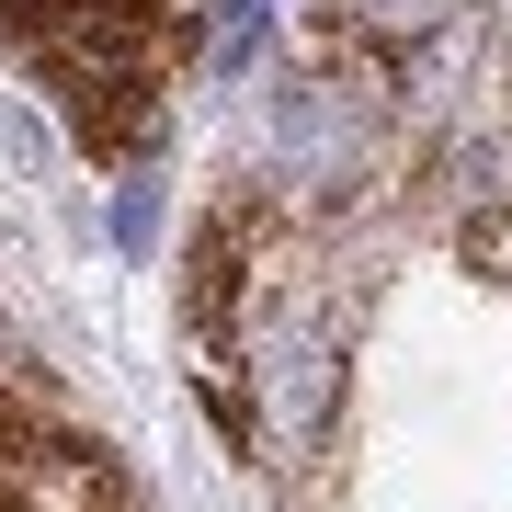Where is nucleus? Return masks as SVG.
<instances>
[{
  "mask_svg": "<svg viewBox=\"0 0 512 512\" xmlns=\"http://www.w3.org/2000/svg\"><path fill=\"white\" fill-rule=\"evenodd\" d=\"M0 46L57 92V114L92 160H148L160 92L183 69L194 23L183 0H0Z\"/></svg>",
  "mask_w": 512,
  "mask_h": 512,
  "instance_id": "1",
  "label": "nucleus"
},
{
  "mask_svg": "<svg viewBox=\"0 0 512 512\" xmlns=\"http://www.w3.org/2000/svg\"><path fill=\"white\" fill-rule=\"evenodd\" d=\"M114 239H126V251H148V239H160V183H126V205H114Z\"/></svg>",
  "mask_w": 512,
  "mask_h": 512,
  "instance_id": "4",
  "label": "nucleus"
},
{
  "mask_svg": "<svg viewBox=\"0 0 512 512\" xmlns=\"http://www.w3.org/2000/svg\"><path fill=\"white\" fill-rule=\"evenodd\" d=\"M0 512H137V490L80 421L0 399Z\"/></svg>",
  "mask_w": 512,
  "mask_h": 512,
  "instance_id": "2",
  "label": "nucleus"
},
{
  "mask_svg": "<svg viewBox=\"0 0 512 512\" xmlns=\"http://www.w3.org/2000/svg\"><path fill=\"white\" fill-rule=\"evenodd\" d=\"M342 12H353V35L376 57H410V46H433L444 23H456V0H342Z\"/></svg>",
  "mask_w": 512,
  "mask_h": 512,
  "instance_id": "3",
  "label": "nucleus"
}]
</instances>
